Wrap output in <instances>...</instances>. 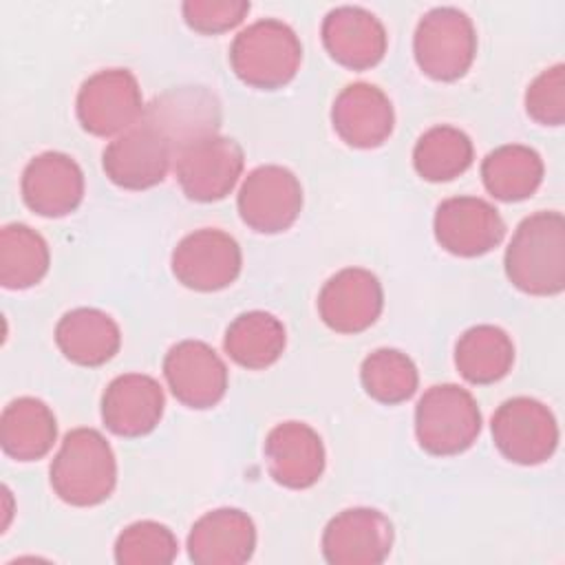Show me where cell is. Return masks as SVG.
Returning <instances> with one entry per match:
<instances>
[{"label": "cell", "mask_w": 565, "mask_h": 565, "mask_svg": "<svg viewBox=\"0 0 565 565\" xmlns=\"http://www.w3.org/2000/svg\"><path fill=\"white\" fill-rule=\"evenodd\" d=\"M510 282L532 296H556L565 287V221L561 212L523 218L505 249Z\"/></svg>", "instance_id": "1"}, {"label": "cell", "mask_w": 565, "mask_h": 565, "mask_svg": "<svg viewBox=\"0 0 565 565\" xmlns=\"http://www.w3.org/2000/svg\"><path fill=\"white\" fill-rule=\"evenodd\" d=\"M117 483V461L110 444L95 428H73L51 463L55 494L77 508L106 501Z\"/></svg>", "instance_id": "2"}, {"label": "cell", "mask_w": 565, "mask_h": 565, "mask_svg": "<svg viewBox=\"0 0 565 565\" xmlns=\"http://www.w3.org/2000/svg\"><path fill=\"white\" fill-rule=\"evenodd\" d=\"M300 62L302 44L296 31L276 18L252 22L234 38L230 49V64L236 77L263 90L289 84Z\"/></svg>", "instance_id": "3"}, {"label": "cell", "mask_w": 565, "mask_h": 565, "mask_svg": "<svg viewBox=\"0 0 565 565\" xmlns=\"http://www.w3.org/2000/svg\"><path fill=\"white\" fill-rule=\"evenodd\" d=\"M481 433V411L470 391L457 384H435L417 402L415 435L419 446L437 457L468 450Z\"/></svg>", "instance_id": "4"}, {"label": "cell", "mask_w": 565, "mask_h": 565, "mask_svg": "<svg viewBox=\"0 0 565 565\" xmlns=\"http://www.w3.org/2000/svg\"><path fill=\"white\" fill-rule=\"evenodd\" d=\"M415 62L433 79L452 82L466 75L477 53L472 20L455 7L430 9L413 38Z\"/></svg>", "instance_id": "5"}, {"label": "cell", "mask_w": 565, "mask_h": 565, "mask_svg": "<svg viewBox=\"0 0 565 565\" xmlns=\"http://www.w3.org/2000/svg\"><path fill=\"white\" fill-rule=\"evenodd\" d=\"M143 97L128 68H104L90 75L77 93V119L97 137H117L141 121Z\"/></svg>", "instance_id": "6"}, {"label": "cell", "mask_w": 565, "mask_h": 565, "mask_svg": "<svg viewBox=\"0 0 565 565\" xmlns=\"http://www.w3.org/2000/svg\"><path fill=\"white\" fill-rule=\"evenodd\" d=\"M492 439L505 459L521 466H536L554 455L558 426L543 402L512 397L492 415Z\"/></svg>", "instance_id": "7"}, {"label": "cell", "mask_w": 565, "mask_h": 565, "mask_svg": "<svg viewBox=\"0 0 565 565\" xmlns=\"http://www.w3.org/2000/svg\"><path fill=\"white\" fill-rule=\"evenodd\" d=\"M243 148L221 135L185 146L174 157V174L188 199L210 203L225 199L241 179Z\"/></svg>", "instance_id": "8"}, {"label": "cell", "mask_w": 565, "mask_h": 565, "mask_svg": "<svg viewBox=\"0 0 565 565\" xmlns=\"http://www.w3.org/2000/svg\"><path fill=\"white\" fill-rule=\"evenodd\" d=\"M236 205L243 223L254 232H285L302 210V185L282 166H260L245 177Z\"/></svg>", "instance_id": "9"}, {"label": "cell", "mask_w": 565, "mask_h": 565, "mask_svg": "<svg viewBox=\"0 0 565 565\" xmlns=\"http://www.w3.org/2000/svg\"><path fill=\"white\" fill-rule=\"evenodd\" d=\"M172 148L174 157L185 146L218 135L221 108L216 97L201 86H183L154 97L141 115Z\"/></svg>", "instance_id": "10"}, {"label": "cell", "mask_w": 565, "mask_h": 565, "mask_svg": "<svg viewBox=\"0 0 565 565\" xmlns=\"http://www.w3.org/2000/svg\"><path fill=\"white\" fill-rule=\"evenodd\" d=\"M106 177L124 190H146L161 183L174 161L170 143L146 121L117 135L102 154Z\"/></svg>", "instance_id": "11"}, {"label": "cell", "mask_w": 565, "mask_h": 565, "mask_svg": "<svg viewBox=\"0 0 565 565\" xmlns=\"http://www.w3.org/2000/svg\"><path fill=\"white\" fill-rule=\"evenodd\" d=\"M243 256L238 243L223 230L203 227L188 234L172 252V274L196 291H218L236 280Z\"/></svg>", "instance_id": "12"}, {"label": "cell", "mask_w": 565, "mask_h": 565, "mask_svg": "<svg viewBox=\"0 0 565 565\" xmlns=\"http://www.w3.org/2000/svg\"><path fill=\"white\" fill-rule=\"evenodd\" d=\"M393 547V523L373 508H349L322 532V554L331 565H377Z\"/></svg>", "instance_id": "13"}, {"label": "cell", "mask_w": 565, "mask_h": 565, "mask_svg": "<svg viewBox=\"0 0 565 565\" xmlns=\"http://www.w3.org/2000/svg\"><path fill=\"white\" fill-rule=\"evenodd\" d=\"M435 238L455 256H481L505 236V223L494 205L479 196H452L435 212Z\"/></svg>", "instance_id": "14"}, {"label": "cell", "mask_w": 565, "mask_h": 565, "mask_svg": "<svg viewBox=\"0 0 565 565\" xmlns=\"http://www.w3.org/2000/svg\"><path fill=\"white\" fill-rule=\"evenodd\" d=\"M163 377L172 395L190 408H210L227 391V366L201 340H181L163 358Z\"/></svg>", "instance_id": "15"}, {"label": "cell", "mask_w": 565, "mask_h": 565, "mask_svg": "<svg viewBox=\"0 0 565 565\" xmlns=\"http://www.w3.org/2000/svg\"><path fill=\"white\" fill-rule=\"evenodd\" d=\"M384 291L375 274L362 267H347L333 274L318 294L322 322L338 333H360L382 313Z\"/></svg>", "instance_id": "16"}, {"label": "cell", "mask_w": 565, "mask_h": 565, "mask_svg": "<svg viewBox=\"0 0 565 565\" xmlns=\"http://www.w3.org/2000/svg\"><path fill=\"white\" fill-rule=\"evenodd\" d=\"M20 190L35 214L64 216L84 199V172L73 157L49 150L26 163Z\"/></svg>", "instance_id": "17"}, {"label": "cell", "mask_w": 565, "mask_h": 565, "mask_svg": "<svg viewBox=\"0 0 565 565\" xmlns=\"http://www.w3.org/2000/svg\"><path fill=\"white\" fill-rule=\"evenodd\" d=\"M263 450L274 481L291 490L313 486L324 470L322 439L305 422H282L274 426Z\"/></svg>", "instance_id": "18"}, {"label": "cell", "mask_w": 565, "mask_h": 565, "mask_svg": "<svg viewBox=\"0 0 565 565\" xmlns=\"http://www.w3.org/2000/svg\"><path fill=\"white\" fill-rule=\"evenodd\" d=\"M331 124L344 143L353 148H377L391 137L395 113L384 90L355 82L338 93L331 108Z\"/></svg>", "instance_id": "19"}, {"label": "cell", "mask_w": 565, "mask_h": 565, "mask_svg": "<svg viewBox=\"0 0 565 565\" xmlns=\"http://www.w3.org/2000/svg\"><path fill=\"white\" fill-rule=\"evenodd\" d=\"M166 406L161 384L143 373L115 377L102 395V419L119 437H141L154 430Z\"/></svg>", "instance_id": "20"}, {"label": "cell", "mask_w": 565, "mask_h": 565, "mask_svg": "<svg viewBox=\"0 0 565 565\" xmlns=\"http://www.w3.org/2000/svg\"><path fill=\"white\" fill-rule=\"evenodd\" d=\"M386 42L384 24L362 7H335L322 20V44L347 68L375 66L386 53Z\"/></svg>", "instance_id": "21"}, {"label": "cell", "mask_w": 565, "mask_h": 565, "mask_svg": "<svg viewBox=\"0 0 565 565\" xmlns=\"http://www.w3.org/2000/svg\"><path fill=\"white\" fill-rule=\"evenodd\" d=\"M256 527L236 508H218L203 514L190 530L188 554L199 565H238L252 558Z\"/></svg>", "instance_id": "22"}, {"label": "cell", "mask_w": 565, "mask_h": 565, "mask_svg": "<svg viewBox=\"0 0 565 565\" xmlns=\"http://www.w3.org/2000/svg\"><path fill=\"white\" fill-rule=\"evenodd\" d=\"M55 342L66 360L79 366H99L115 358L121 344L117 322L93 307L66 311L55 327Z\"/></svg>", "instance_id": "23"}, {"label": "cell", "mask_w": 565, "mask_h": 565, "mask_svg": "<svg viewBox=\"0 0 565 565\" xmlns=\"http://www.w3.org/2000/svg\"><path fill=\"white\" fill-rule=\"evenodd\" d=\"M57 424L53 411L38 397L9 402L0 417V444L4 455L18 461L42 459L55 444Z\"/></svg>", "instance_id": "24"}, {"label": "cell", "mask_w": 565, "mask_h": 565, "mask_svg": "<svg viewBox=\"0 0 565 565\" xmlns=\"http://www.w3.org/2000/svg\"><path fill=\"white\" fill-rule=\"evenodd\" d=\"M514 362L510 335L494 324H477L463 331L455 347V364L470 384H492L508 375Z\"/></svg>", "instance_id": "25"}, {"label": "cell", "mask_w": 565, "mask_h": 565, "mask_svg": "<svg viewBox=\"0 0 565 565\" xmlns=\"http://www.w3.org/2000/svg\"><path fill=\"white\" fill-rule=\"evenodd\" d=\"M481 179L494 199L523 201L543 181L541 154L521 143L499 146L483 159Z\"/></svg>", "instance_id": "26"}, {"label": "cell", "mask_w": 565, "mask_h": 565, "mask_svg": "<svg viewBox=\"0 0 565 565\" xmlns=\"http://www.w3.org/2000/svg\"><path fill=\"white\" fill-rule=\"evenodd\" d=\"M285 327L267 311H247L236 316L225 331V353L245 369H265L285 351Z\"/></svg>", "instance_id": "27"}, {"label": "cell", "mask_w": 565, "mask_h": 565, "mask_svg": "<svg viewBox=\"0 0 565 565\" xmlns=\"http://www.w3.org/2000/svg\"><path fill=\"white\" fill-rule=\"evenodd\" d=\"M51 254L46 241L22 223L4 225L0 232V282L7 289L38 285L49 271Z\"/></svg>", "instance_id": "28"}, {"label": "cell", "mask_w": 565, "mask_h": 565, "mask_svg": "<svg viewBox=\"0 0 565 565\" xmlns=\"http://www.w3.org/2000/svg\"><path fill=\"white\" fill-rule=\"evenodd\" d=\"M475 150L470 137L455 126L428 128L413 148V166L426 181H450L463 174L472 163Z\"/></svg>", "instance_id": "29"}, {"label": "cell", "mask_w": 565, "mask_h": 565, "mask_svg": "<svg viewBox=\"0 0 565 565\" xmlns=\"http://www.w3.org/2000/svg\"><path fill=\"white\" fill-rule=\"evenodd\" d=\"M364 391L382 404H399L415 395L419 375L415 362L397 349H377L360 366Z\"/></svg>", "instance_id": "30"}, {"label": "cell", "mask_w": 565, "mask_h": 565, "mask_svg": "<svg viewBox=\"0 0 565 565\" xmlns=\"http://www.w3.org/2000/svg\"><path fill=\"white\" fill-rule=\"evenodd\" d=\"M177 552L174 534L157 521L130 523L115 541V561L121 565H166Z\"/></svg>", "instance_id": "31"}, {"label": "cell", "mask_w": 565, "mask_h": 565, "mask_svg": "<svg viewBox=\"0 0 565 565\" xmlns=\"http://www.w3.org/2000/svg\"><path fill=\"white\" fill-rule=\"evenodd\" d=\"M527 115L543 126H561L565 119V66L545 68L525 93Z\"/></svg>", "instance_id": "32"}, {"label": "cell", "mask_w": 565, "mask_h": 565, "mask_svg": "<svg viewBox=\"0 0 565 565\" xmlns=\"http://www.w3.org/2000/svg\"><path fill=\"white\" fill-rule=\"evenodd\" d=\"M183 18L190 29L214 35L225 33L243 22L249 13V2L245 0H188L183 2Z\"/></svg>", "instance_id": "33"}]
</instances>
